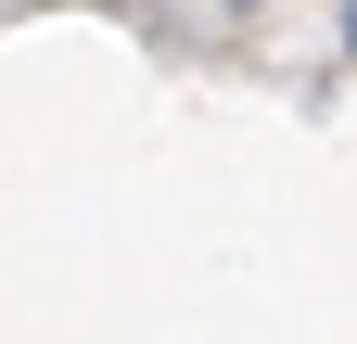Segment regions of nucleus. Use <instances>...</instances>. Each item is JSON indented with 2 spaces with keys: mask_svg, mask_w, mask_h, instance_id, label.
<instances>
[{
  "mask_svg": "<svg viewBox=\"0 0 357 344\" xmlns=\"http://www.w3.org/2000/svg\"><path fill=\"white\" fill-rule=\"evenodd\" d=\"M344 38H357V26H344Z\"/></svg>",
  "mask_w": 357,
  "mask_h": 344,
  "instance_id": "f257e3e1",
  "label": "nucleus"
}]
</instances>
